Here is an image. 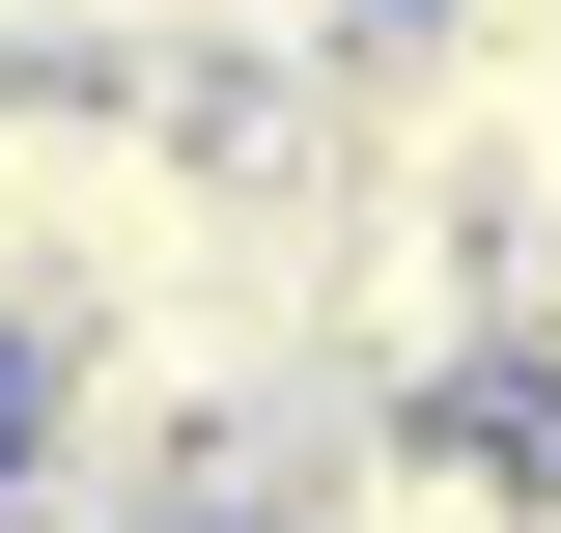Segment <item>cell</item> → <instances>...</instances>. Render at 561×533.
<instances>
[{"label": "cell", "mask_w": 561, "mask_h": 533, "mask_svg": "<svg viewBox=\"0 0 561 533\" xmlns=\"http://www.w3.org/2000/svg\"><path fill=\"white\" fill-rule=\"evenodd\" d=\"M505 450H534V477H561V337H534V365H505Z\"/></svg>", "instance_id": "6da1fadb"}, {"label": "cell", "mask_w": 561, "mask_h": 533, "mask_svg": "<svg viewBox=\"0 0 561 533\" xmlns=\"http://www.w3.org/2000/svg\"><path fill=\"white\" fill-rule=\"evenodd\" d=\"M0 533H57V506H28V477H0Z\"/></svg>", "instance_id": "7a4b0ae2"}, {"label": "cell", "mask_w": 561, "mask_h": 533, "mask_svg": "<svg viewBox=\"0 0 561 533\" xmlns=\"http://www.w3.org/2000/svg\"><path fill=\"white\" fill-rule=\"evenodd\" d=\"M0 365H28V337H0Z\"/></svg>", "instance_id": "3957f363"}]
</instances>
